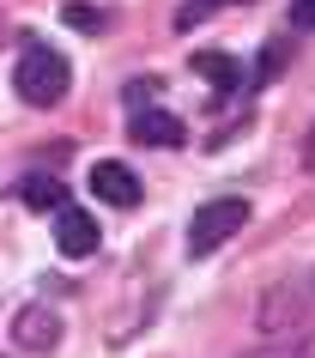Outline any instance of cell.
Wrapping results in <instances>:
<instances>
[{"label": "cell", "mask_w": 315, "mask_h": 358, "mask_svg": "<svg viewBox=\"0 0 315 358\" xmlns=\"http://www.w3.org/2000/svg\"><path fill=\"white\" fill-rule=\"evenodd\" d=\"M67 85H73L67 55L49 49V43H37V37H24L19 43V61H13V92H19L31 110H55L61 97H67Z\"/></svg>", "instance_id": "obj_1"}, {"label": "cell", "mask_w": 315, "mask_h": 358, "mask_svg": "<svg viewBox=\"0 0 315 358\" xmlns=\"http://www.w3.org/2000/svg\"><path fill=\"white\" fill-rule=\"evenodd\" d=\"M261 334L267 340H309L315 334V280H285L261 298Z\"/></svg>", "instance_id": "obj_2"}, {"label": "cell", "mask_w": 315, "mask_h": 358, "mask_svg": "<svg viewBox=\"0 0 315 358\" xmlns=\"http://www.w3.org/2000/svg\"><path fill=\"white\" fill-rule=\"evenodd\" d=\"M242 225H249V201H237V194L206 201V207L188 219V262H206V255H212L219 243H230Z\"/></svg>", "instance_id": "obj_3"}, {"label": "cell", "mask_w": 315, "mask_h": 358, "mask_svg": "<svg viewBox=\"0 0 315 358\" xmlns=\"http://www.w3.org/2000/svg\"><path fill=\"white\" fill-rule=\"evenodd\" d=\"M91 194L103 207H140V201H146V182L133 176V164L103 158V164H91Z\"/></svg>", "instance_id": "obj_4"}, {"label": "cell", "mask_w": 315, "mask_h": 358, "mask_svg": "<svg viewBox=\"0 0 315 358\" xmlns=\"http://www.w3.org/2000/svg\"><path fill=\"white\" fill-rule=\"evenodd\" d=\"M97 243H103L97 219L79 207V201H67V207L55 213V249H61V255H73V262H85V255H97Z\"/></svg>", "instance_id": "obj_5"}, {"label": "cell", "mask_w": 315, "mask_h": 358, "mask_svg": "<svg viewBox=\"0 0 315 358\" xmlns=\"http://www.w3.org/2000/svg\"><path fill=\"white\" fill-rule=\"evenodd\" d=\"M128 140L133 146H182L188 128H182L176 110H133L128 115Z\"/></svg>", "instance_id": "obj_6"}, {"label": "cell", "mask_w": 315, "mask_h": 358, "mask_svg": "<svg viewBox=\"0 0 315 358\" xmlns=\"http://www.w3.org/2000/svg\"><path fill=\"white\" fill-rule=\"evenodd\" d=\"M13 340H19L24 352H55L61 346V316L49 303H31V310H19V322H13Z\"/></svg>", "instance_id": "obj_7"}, {"label": "cell", "mask_w": 315, "mask_h": 358, "mask_svg": "<svg viewBox=\"0 0 315 358\" xmlns=\"http://www.w3.org/2000/svg\"><path fill=\"white\" fill-rule=\"evenodd\" d=\"M194 73H200L212 92H237L242 85V61L224 55V49H200V55H194Z\"/></svg>", "instance_id": "obj_8"}, {"label": "cell", "mask_w": 315, "mask_h": 358, "mask_svg": "<svg viewBox=\"0 0 315 358\" xmlns=\"http://www.w3.org/2000/svg\"><path fill=\"white\" fill-rule=\"evenodd\" d=\"M19 201H24V207H37V213H61V207H67V189H61L55 176H24Z\"/></svg>", "instance_id": "obj_9"}, {"label": "cell", "mask_w": 315, "mask_h": 358, "mask_svg": "<svg viewBox=\"0 0 315 358\" xmlns=\"http://www.w3.org/2000/svg\"><path fill=\"white\" fill-rule=\"evenodd\" d=\"M219 6H242V0H182V6H176V31H194V24L206 19V13H219Z\"/></svg>", "instance_id": "obj_10"}, {"label": "cell", "mask_w": 315, "mask_h": 358, "mask_svg": "<svg viewBox=\"0 0 315 358\" xmlns=\"http://www.w3.org/2000/svg\"><path fill=\"white\" fill-rule=\"evenodd\" d=\"M249 358H315V334L309 340H267V346L249 352Z\"/></svg>", "instance_id": "obj_11"}, {"label": "cell", "mask_w": 315, "mask_h": 358, "mask_svg": "<svg viewBox=\"0 0 315 358\" xmlns=\"http://www.w3.org/2000/svg\"><path fill=\"white\" fill-rule=\"evenodd\" d=\"M61 19L73 24V31H91V37L103 31V13H97V6H79V0H67V6H61Z\"/></svg>", "instance_id": "obj_12"}, {"label": "cell", "mask_w": 315, "mask_h": 358, "mask_svg": "<svg viewBox=\"0 0 315 358\" xmlns=\"http://www.w3.org/2000/svg\"><path fill=\"white\" fill-rule=\"evenodd\" d=\"M285 55H291V49H279V43H267V49H261V67H255V85H273V79L285 73Z\"/></svg>", "instance_id": "obj_13"}, {"label": "cell", "mask_w": 315, "mask_h": 358, "mask_svg": "<svg viewBox=\"0 0 315 358\" xmlns=\"http://www.w3.org/2000/svg\"><path fill=\"white\" fill-rule=\"evenodd\" d=\"M291 24L297 31H315V0H291Z\"/></svg>", "instance_id": "obj_14"}, {"label": "cell", "mask_w": 315, "mask_h": 358, "mask_svg": "<svg viewBox=\"0 0 315 358\" xmlns=\"http://www.w3.org/2000/svg\"><path fill=\"white\" fill-rule=\"evenodd\" d=\"M303 164H309V170H315V128H309V134H303Z\"/></svg>", "instance_id": "obj_15"}]
</instances>
